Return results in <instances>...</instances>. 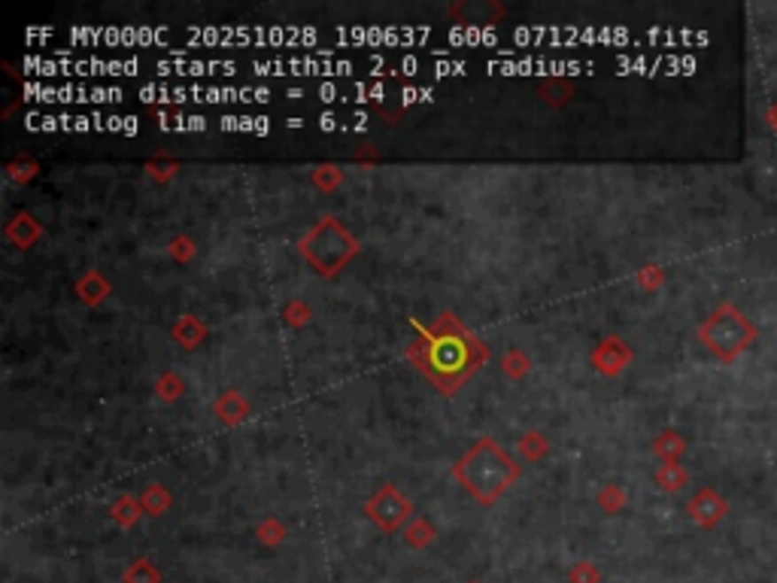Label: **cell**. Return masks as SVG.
<instances>
[{"label":"cell","instance_id":"8fae6325","mask_svg":"<svg viewBox=\"0 0 777 583\" xmlns=\"http://www.w3.org/2000/svg\"><path fill=\"white\" fill-rule=\"evenodd\" d=\"M164 508H167V495H164L161 489L155 486V489H152V495H149V499H146V510H149V514H161Z\"/></svg>","mask_w":777,"mask_h":583},{"label":"cell","instance_id":"ba28073f","mask_svg":"<svg viewBox=\"0 0 777 583\" xmlns=\"http://www.w3.org/2000/svg\"><path fill=\"white\" fill-rule=\"evenodd\" d=\"M125 583H161V574H159V568H155L152 563L137 559V563L125 571Z\"/></svg>","mask_w":777,"mask_h":583},{"label":"cell","instance_id":"6da1fadb","mask_svg":"<svg viewBox=\"0 0 777 583\" xmlns=\"http://www.w3.org/2000/svg\"><path fill=\"white\" fill-rule=\"evenodd\" d=\"M408 355L440 393L450 395L486 361L489 350L453 313H440L431 325L416 331Z\"/></svg>","mask_w":777,"mask_h":583},{"label":"cell","instance_id":"52a82bcc","mask_svg":"<svg viewBox=\"0 0 777 583\" xmlns=\"http://www.w3.org/2000/svg\"><path fill=\"white\" fill-rule=\"evenodd\" d=\"M595 361H598V368H602V371L617 374V371H623L625 361H629V350H625L617 338H608L602 344V350L595 353Z\"/></svg>","mask_w":777,"mask_h":583},{"label":"cell","instance_id":"8992f818","mask_svg":"<svg viewBox=\"0 0 777 583\" xmlns=\"http://www.w3.org/2000/svg\"><path fill=\"white\" fill-rule=\"evenodd\" d=\"M726 501L719 499V495L714 493V489H702V493H695V499L689 501V517L704 525V529H711V525H717L719 520L726 517Z\"/></svg>","mask_w":777,"mask_h":583},{"label":"cell","instance_id":"30bf717a","mask_svg":"<svg viewBox=\"0 0 777 583\" xmlns=\"http://www.w3.org/2000/svg\"><path fill=\"white\" fill-rule=\"evenodd\" d=\"M571 583H598V571L589 563H580L571 571Z\"/></svg>","mask_w":777,"mask_h":583},{"label":"cell","instance_id":"9c48e42d","mask_svg":"<svg viewBox=\"0 0 777 583\" xmlns=\"http://www.w3.org/2000/svg\"><path fill=\"white\" fill-rule=\"evenodd\" d=\"M659 483H662V489H668V493H677V489L687 483V474H683L674 462H665V468L659 471Z\"/></svg>","mask_w":777,"mask_h":583},{"label":"cell","instance_id":"3957f363","mask_svg":"<svg viewBox=\"0 0 777 583\" xmlns=\"http://www.w3.org/2000/svg\"><path fill=\"white\" fill-rule=\"evenodd\" d=\"M698 338H702V344L708 346L717 359L735 361L738 355L744 350H750V344L757 340V325H753L738 307L723 304V307H717L702 323Z\"/></svg>","mask_w":777,"mask_h":583},{"label":"cell","instance_id":"7c38bea8","mask_svg":"<svg viewBox=\"0 0 777 583\" xmlns=\"http://www.w3.org/2000/svg\"><path fill=\"white\" fill-rule=\"evenodd\" d=\"M408 541L410 544H416V547H423V544H429L431 541V529L429 525H416V529H408Z\"/></svg>","mask_w":777,"mask_h":583},{"label":"cell","instance_id":"277c9868","mask_svg":"<svg viewBox=\"0 0 777 583\" xmlns=\"http://www.w3.org/2000/svg\"><path fill=\"white\" fill-rule=\"evenodd\" d=\"M301 253L307 255L310 265H316L322 274H331L346 265V259L355 253V240L349 237L338 219H322L307 237L301 240Z\"/></svg>","mask_w":777,"mask_h":583},{"label":"cell","instance_id":"5b68a950","mask_svg":"<svg viewBox=\"0 0 777 583\" xmlns=\"http://www.w3.org/2000/svg\"><path fill=\"white\" fill-rule=\"evenodd\" d=\"M368 514L374 517V523L380 525V529L395 532L398 525H401L410 517V504L404 501L401 495H398V489L383 486L380 493H377L374 499L368 501Z\"/></svg>","mask_w":777,"mask_h":583},{"label":"cell","instance_id":"7a4b0ae2","mask_svg":"<svg viewBox=\"0 0 777 583\" xmlns=\"http://www.w3.org/2000/svg\"><path fill=\"white\" fill-rule=\"evenodd\" d=\"M453 478L459 480L477 501L492 504L519 478V468L501 447L492 444L489 438H483L477 440L465 456H462L459 465L453 468Z\"/></svg>","mask_w":777,"mask_h":583}]
</instances>
